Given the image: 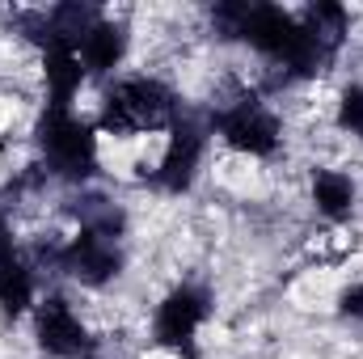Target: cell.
<instances>
[{"label":"cell","instance_id":"6da1fadb","mask_svg":"<svg viewBox=\"0 0 363 359\" xmlns=\"http://www.w3.org/2000/svg\"><path fill=\"white\" fill-rule=\"evenodd\" d=\"M174 93L165 89L161 81H148V77H131V81H118L114 89L101 97V127L106 131H161V127H174Z\"/></svg>","mask_w":363,"mask_h":359},{"label":"cell","instance_id":"7a4b0ae2","mask_svg":"<svg viewBox=\"0 0 363 359\" xmlns=\"http://www.w3.org/2000/svg\"><path fill=\"white\" fill-rule=\"evenodd\" d=\"M38 148L47 165L68 182H81L97 170V140L89 123H81L64 106H47V114L38 118Z\"/></svg>","mask_w":363,"mask_h":359},{"label":"cell","instance_id":"3957f363","mask_svg":"<svg viewBox=\"0 0 363 359\" xmlns=\"http://www.w3.org/2000/svg\"><path fill=\"white\" fill-rule=\"evenodd\" d=\"M211 127L237 148V153H250V157H271L274 144H279V123L274 114L254 101V97H241L237 106H224L211 114Z\"/></svg>","mask_w":363,"mask_h":359},{"label":"cell","instance_id":"277c9868","mask_svg":"<svg viewBox=\"0 0 363 359\" xmlns=\"http://www.w3.org/2000/svg\"><path fill=\"white\" fill-rule=\"evenodd\" d=\"M207 313H211V300L203 287H190V283L174 287L157 309V343L182 355H194V334L207 321Z\"/></svg>","mask_w":363,"mask_h":359},{"label":"cell","instance_id":"5b68a950","mask_svg":"<svg viewBox=\"0 0 363 359\" xmlns=\"http://www.w3.org/2000/svg\"><path fill=\"white\" fill-rule=\"evenodd\" d=\"M51 258H55V267L64 270V275H72V279H81V283H89V287L110 283V279L123 270L118 237H101V233H89V228H81V237H72V241H68L64 250H55Z\"/></svg>","mask_w":363,"mask_h":359},{"label":"cell","instance_id":"8992f818","mask_svg":"<svg viewBox=\"0 0 363 359\" xmlns=\"http://www.w3.org/2000/svg\"><path fill=\"white\" fill-rule=\"evenodd\" d=\"M34 334H38V347L47 355H60V359H81L89 355V334L85 326L77 321L72 304L64 296H47L34 313Z\"/></svg>","mask_w":363,"mask_h":359},{"label":"cell","instance_id":"52a82bcc","mask_svg":"<svg viewBox=\"0 0 363 359\" xmlns=\"http://www.w3.org/2000/svg\"><path fill=\"white\" fill-rule=\"evenodd\" d=\"M203 144H207V136L194 118H174V131H169V144H165V157H161V170H157L165 190L182 194L194 182L199 161H203Z\"/></svg>","mask_w":363,"mask_h":359},{"label":"cell","instance_id":"ba28073f","mask_svg":"<svg viewBox=\"0 0 363 359\" xmlns=\"http://www.w3.org/2000/svg\"><path fill=\"white\" fill-rule=\"evenodd\" d=\"M241 38H245L250 47H258L262 55H271V60L283 64V60L291 55L296 38H300V21H296L291 13L274 9V4H250V17H245Z\"/></svg>","mask_w":363,"mask_h":359},{"label":"cell","instance_id":"9c48e42d","mask_svg":"<svg viewBox=\"0 0 363 359\" xmlns=\"http://www.w3.org/2000/svg\"><path fill=\"white\" fill-rule=\"evenodd\" d=\"M97 26H101V17H97L93 4H81V0L55 4V9L47 13V51H51V47L81 51V43L89 38Z\"/></svg>","mask_w":363,"mask_h":359},{"label":"cell","instance_id":"30bf717a","mask_svg":"<svg viewBox=\"0 0 363 359\" xmlns=\"http://www.w3.org/2000/svg\"><path fill=\"white\" fill-rule=\"evenodd\" d=\"M43 72H47L51 106H64V110H68L72 93L81 89V81H85V64H81V55H77V51H64V47H51Z\"/></svg>","mask_w":363,"mask_h":359},{"label":"cell","instance_id":"8fae6325","mask_svg":"<svg viewBox=\"0 0 363 359\" xmlns=\"http://www.w3.org/2000/svg\"><path fill=\"white\" fill-rule=\"evenodd\" d=\"M123 51H127V30H123V26L101 21L89 38L81 43V51H77V55H81L85 72H110V68L123 60Z\"/></svg>","mask_w":363,"mask_h":359},{"label":"cell","instance_id":"7c38bea8","mask_svg":"<svg viewBox=\"0 0 363 359\" xmlns=\"http://www.w3.org/2000/svg\"><path fill=\"white\" fill-rule=\"evenodd\" d=\"M313 199H317L321 216L342 220V216H351V207H355V186H351L347 174H338V170H321V174L313 178Z\"/></svg>","mask_w":363,"mask_h":359},{"label":"cell","instance_id":"4fadbf2b","mask_svg":"<svg viewBox=\"0 0 363 359\" xmlns=\"http://www.w3.org/2000/svg\"><path fill=\"white\" fill-rule=\"evenodd\" d=\"M30 300H34V275H30L26 263L9 258L0 267V313L4 317H21L30 309Z\"/></svg>","mask_w":363,"mask_h":359},{"label":"cell","instance_id":"5bb4252c","mask_svg":"<svg viewBox=\"0 0 363 359\" xmlns=\"http://www.w3.org/2000/svg\"><path fill=\"white\" fill-rule=\"evenodd\" d=\"M300 26L313 34V38H321L325 47H342V34H347V9L342 4H308L304 9V17H300Z\"/></svg>","mask_w":363,"mask_h":359},{"label":"cell","instance_id":"9a60e30c","mask_svg":"<svg viewBox=\"0 0 363 359\" xmlns=\"http://www.w3.org/2000/svg\"><path fill=\"white\" fill-rule=\"evenodd\" d=\"M77 216H81V228H89V233H101V237H118L123 233V211L110 199H101V194L81 199L77 203Z\"/></svg>","mask_w":363,"mask_h":359},{"label":"cell","instance_id":"2e32d148","mask_svg":"<svg viewBox=\"0 0 363 359\" xmlns=\"http://www.w3.org/2000/svg\"><path fill=\"white\" fill-rule=\"evenodd\" d=\"M245 17H250V4H216L211 9V26H216V34H224V38H241V30H245Z\"/></svg>","mask_w":363,"mask_h":359},{"label":"cell","instance_id":"e0dca14e","mask_svg":"<svg viewBox=\"0 0 363 359\" xmlns=\"http://www.w3.org/2000/svg\"><path fill=\"white\" fill-rule=\"evenodd\" d=\"M338 123H342L351 136L363 140V85H351V89L342 93V101H338Z\"/></svg>","mask_w":363,"mask_h":359},{"label":"cell","instance_id":"ac0fdd59","mask_svg":"<svg viewBox=\"0 0 363 359\" xmlns=\"http://www.w3.org/2000/svg\"><path fill=\"white\" fill-rule=\"evenodd\" d=\"M17 26L26 30V38H34L38 47H47V13H17Z\"/></svg>","mask_w":363,"mask_h":359},{"label":"cell","instance_id":"d6986e66","mask_svg":"<svg viewBox=\"0 0 363 359\" xmlns=\"http://www.w3.org/2000/svg\"><path fill=\"white\" fill-rule=\"evenodd\" d=\"M342 313L355 317V321H363V283H355L351 292H342Z\"/></svg>","mask_w":363,"mask_h":359},{"label":"cell","instance_id":"ffe728a7","mask_svg":"<svg viewBox=\"0 0 363 359\" xmlns=\"http://www.w3.org/2000/svg\"><path fill=\"white\" fill-rule=\"evenodd\" d=\"M13 258V237H9V224H4V216H0V267Z\"/></svg>","mask_w":363,"mask_h":359}]
</instances>
